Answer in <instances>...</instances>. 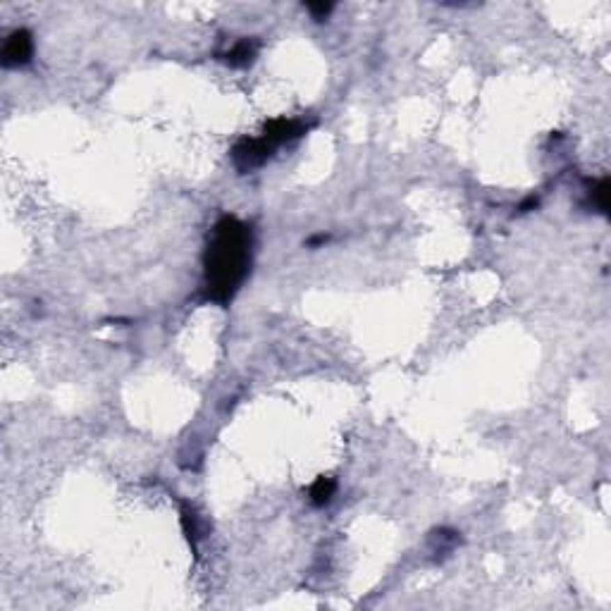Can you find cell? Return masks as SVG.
I'll list each match as a JSON object with an SVG mask.
<instances>
[{
  "label": "cell",
  "mask_w": 611,
  "mask_h": 611,
  "mask_svg": "<svg viewBox=\"0 0 611 611\" xmlns=\"http://www.w3.org/2000/svg\"><path fill=\"white\" fill-rule=\"evenodd\" d=\"M251 265V229L242 220L225 215L212 227L206 249V289L212 301L237 294Z\"/></svg>",
  "instance_id": "1"
},
{
  "label": "cell",
  "mask_w": 611,
  "mask_h": 611,
  "mask_svg": "<svg viewBox=\"0 0 611 611\" xmlns=\"http://www.w3.org/2000/svg\"><path fill=\"white\" fill-rule=\"evenodd\" d=\"M33 41L26 29H15L3 43V65L5 67H22L31 60Z\"/></svg>",
  "instance_id": "2"
},
{
  "label": "cell",
  "mask_w": 611,
  "mask_h": 611,
  "mask_svg": "<svg viewBox=\"0 0 611 611\" xmlns=\"http://www.w3.org/2000/svg\"><path fill=\"white\" fill-rule=\"evenodd\" d=\"M334 490H337V483H334V480L318 478L316 483L311 485V490H308V497H311V502L316 504V506H325V504L332 502Z\"/></svg>",
  "instance_id": "3"
},
{
  "label": "cell",
  "mask_w": 611,
  "mask_h": 611,
  "mask_svg": "<svg viewBox=\"0 0 611 611\" xmlns=\"http://www.w3.org/2000/svg\"><path fill=\"white\" fill-rule=\"evenodd\" d=\"M256 55V48L251 46L249 41H239L237 46H234L232 50H227V63L234 65V67H242V65H249L251 60H254Z\"/></svg>",
  "instance_id": "4"
},
{
  "label": "cell",
  "mask_w": 611,
  "mask_h": 611,
  "mask_svg": "<svg viewBox=\"0 0 611 611\" xmlns=\"http://www.w3.org/2000/svg\"><path fill=\"white\" fill-rule=\"evenodd\" d=\"M332 8L334 5H330V3H311L308 5V10H311V15L316 17V20H325V17L332 13Z\"/></svg>",
  "instance_id": "5"
}]
</instances>
